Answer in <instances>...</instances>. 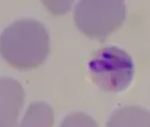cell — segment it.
I'll return each mask as SVG.
<instances>
[{
	"mask_svg": "<svg viewBox=\"0 0 150 127\" xmlns=\"http://www.w3.org/2000/svg\"><path fill=\"white\" fill-rule=\"evenodd\" d=\"M49 51L48 31L36 19L17 20L7 26L0 36V55L17 69L37 68L45 61Z\"/></svg>",
	"mask_w": 150,
	"mask_h": 127,
	"instance_id": "1",
	"label": "cell"
},
{
	"mask_svg": "<svg viewBox=\"0 0 150 127\" xmlns=\"http://www.w3.org/2000/svg\"><path fill=\"white\" fill-rule=\"evenodd\" d=\"M92 82L105 92H123L132 82L135 64L126 51L117 46L97 50L87 63Z\"/></svg>",
	"mask_w": 150,
	"mask_h": 127,
	"instance_id": "2",
	"label": "cell"
},
{
	"mask_svg": "<svg viewBox=\"0 0 150 127\" xmlns=\"http://www.w3.org/2000/svg\"><path fill=\"white\" fill-rule=\"evenodd\" d=\"M125 19V4L119 0H83L74 11L78 29L89 38L104 39Z\"/></svg>",
	"mask_w": 150,
	"mask_h": 127,
	"instance_id": "3",
	"label": "cell"
},
{
	"mask_svg": "<svg viewBox=\"0 0 150 127\" xmlns=\"http://www.w3.org/2000/svg\"><path fill=\"white\" fill-rule=\"evenodd\" d=\"M24 96L19 81L12 77H0V127L16 126Z\"/></svg>",
	"mask_w": 150,
	"mask_h": 127,
	"instance_id": "4",
	"label": "cell"
},
{
	"mask_svg": "<svg viewBox=\"0 0 150 127\" xmlns=\"http://www.w3.org/2000/svg\"><path fill=\"white\" fill-rule=\"evenodd\" d=\"M107 127H150V112L141 106H126L111 114Z\"/></svg>",
	"mask_w": 150,
	"mask_h": 127,
	"instance_id": "5",
	"label": "cell"
},
{
	"mask_svg": "<svg viewBox=\"0 0 150 127\" xmlns=\"http://www.w3.org/2000/svg\"><path fill=\"white\" fill-rule=\"evenodd\" d=\"M54 111L44 102H33L30 105L19 127H52Z\"/></svg>",
	"mask_w": 150,
	"mask_h": 127,
	"instance_id": "6",
	"label": "cell"
},
{
	"mask_svg": "<svg viewBox=\"0 0 150 127\" xmlns=\"http://www.w3.org/2000/svg\"><path fill=\"white\" fill-rule=\"evenodd\" d=\"M60 127H98V123L88 114L76 112L67 115Z\"/></svg>",
	"mask_w": 150,
	"mask_h": 127,
	"instance_id": "7",
	"label": "cell"
}]
</instances>
